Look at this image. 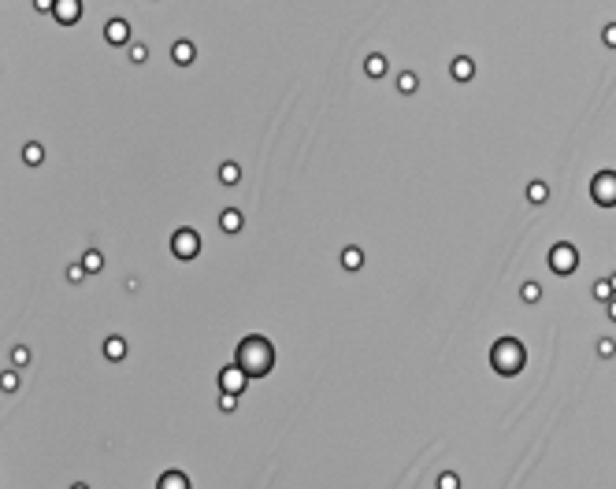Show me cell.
<instances>
[{"label":"cell","mask_w":616,"mask_h":489,"mask_svg":"<svg viewBox=\"0 0 616 489\" xmlns=\"http://www.w3.org/2000/svg\"><path fill=\"white\" fill-rule=\"evenodd\" d=\"M234 363H242L249 378H264L275 367V345L267 338H260V334H253V338H245L242 345H238V360Z\"/></svg>","instance_id":"6da1fadb"},{"label":"cell","mask_w":616,"mask_h":489,"mask_svg":"<svg viewBox=\"0 0 616 489\" xmlns=\"http://www.w3.org/2000/svg\"><path fill=\"white\" fill-rule=\"evenodd\" d=\"M490 363H494V371H498V375L513 378V375L524 371L527 352H524V345L516 341V338H501V341H494V349H490Z\"/></svg>","instance_id":"7a4b0ae2"},{"label":"cell","mask_w":616,"mask_h":489,"mask_svg":"<svg viewBox=\"0 0 616 489\" xmlns=\"http://www.w3.org/2000/svg\"><path fill=\"white\" fill-rule=\"evenodd\" d=\"M590 197L601 208H616V171H598L590 182Z\"/></svg>","instance_id":"3957f363"},{"label":"cell","mask_w":616,"mask_h":489,"mask_svg":"<svg viewBox=\"0 0 616 489\" xmlns=\"http://www.w3.org/2000/svg\"><path fill=\"white\" fill-rule=\"evenodd\" d=\"M549 267H553V275H572V271L579 267V252H576V245L560 241V245L549 248Z\"/></svg>","instance_id":"277c9868"},{"label":"cell","mask_w":616,"mask_h":489,"mask_svg":"<svg viewBox=\"0 0 616 489\" xmlns=\"http://www.w3.org/2000/svg\"><path fill=\"white\" fill-rule=\"evenodd\" d=\"M171 252H175L178 259H193L201 252V237L197 230H178L175 237H171Z\"/></svg>","instance_id":"5b68a950"},{"label":"cell","mask_w":616,"mask_h":489,"mask_svg":"<svg viewBox=\"0 0 616 489\" xmlns=\"http://www.w3.org/2000/svg\"><path fill=\"white\" fill-rule=\"evenodd\" d=\"M245 382H249V375H245V367H242V363L223 367V375H219L223 393H245Z\"/></svg>","instance_id":"8992f818"},{"label":"cell","mask_w":616,"mask_h":489,"mask_svg":"<svg viewBox=\"0 0 616 489\" xmlns=\"http://www.w3.org/2000/svg\"><path fill=\"white\" fill-rule=\"evenodd\" d=\"M104 37H108V45H126L131 41V23L126 19H108Z\"/></svg>","instance_id":"52a82bcc"},{"label":"cell","mask_w":616,"mask_h":489,"mask_svg":"<svg viewBox=\"0 0 616 489\" xmlns=\"http://www.w3.org/2000/svg\"><path fill=\"white\" fill-rule=\"evenodd\" d=\"M56 23L63 26H71V23H78V15H82V0H56Z\"/></svg>","instance_id":"ba28073f"},{"label":"cell","mask_w":616,"mask_h":489,"mask_svg":"<svg viewBox=\"0 0 616 489\" xmlns=\"http://www.w3.org/2000/svg\"><path fill=\"white\" fill-rule=\"evenodd\" d=\"M171 60H175L178 67H190V63L197 60V49H193L190 41H175V49H171Z\"/></svg>","instance_id":"9c48e42d"},{"label":"cell","mask_w":616,"mask_h":489,"mask_svg":"<svg viewBox=\"0 0 616 489\" xmlns=\"http://www.w3.org/2000/svg\"><path fill=\"white\" fill-rule=\"evenodd\" d=\"M449 71H453V78H457V82H472L475 63H472L468 56H460V60H453V67H449Z\"/></svg>","instance_id":"30bf717a"},{"label":"cell","mask_w":616,"mask_h":489,"mask_svg":"<svg viewBox=\"0 0 616 489\" xmlns=\"http://www.w3.org/2000/svg\"><path fill=\"white\" fill-rule=\"evenodd\" d=\"M104 352H108V360H123V356H126V341L123 338H108L104 341Z\"/></svg>","instance_id":"8fae6325"},{"label":"cell","mask_w":616,"mask_h":489,"mask_svg":"<svg viewBox=\"0 0 616 489\" xmlns=\"http://www.w3.org/2000/svg\"><path fill=\"white\" fill-rule=\"evenodd\" d=\"M219 223H223V230H226V234H238V230H242V212H234V208H231V212H223V219H219Z\"/></svg>","instance_id":"7c38bea8"},{"label":"cell","mask_w":616,"mask_h":489,"mask_svg":"<svg viewBox=\"0 0 616 489\" xmlns=\"http://www.w3.org/2000/svg\"><path fill=\"white\" fill-rule=\"evenodd\" d=\"M342 264L349 267V271H360V267H364V252H360V248H345V252H342Z\"/></svg>","instance_id":"4fadbf2b"},{"label":"cell","mask_w":616,"mask_h":489,"mask_svg":"<svg viewBox=\"0 0 616 489\" xmlns=\"http://www.w3.org/2000/svg\"><path fill=\"white\" fill-rule=\"evenodd\" d=\"M219 178L226 182V186H238V178H242V167H238V163H223V167H219Z\"/></svg>","instance_id":"5bb4252c"},{"label":"cell","mask_w":616,"mask_h":489,"mask_svg":"<svg viewBox=\"0 0 616 489\" xmlns=\"http://www.w3.org/2000/svg\"><path fill=\"white\" fill-rule=\"evenodd\" d=\"M416 85H419V78H416L413 71H401V74H397V89H401V93H416Z\"/></svg>","instance_id":"9a60e30c"},{"label":"cell","mask_w":616,"mask_h":489,"mask_svg":"<svg viewBox=\"0 0 616 489\" xmlns=\"http://www.w3.org/2000/svg\"><path fill=\"white\" fill-rule=\"evenodd\" d=\"M527 197H531V204H542L549 197V186L546 182H531V186H527Z\"/></svg>","instance_id":"2e32d148"},{"label":"cell","mask_w":616,"mask_h":489,"mask_svg":"<svg viewBox=\"0 0 616 489\" xmlns=\"http://www.w3.org/2000/svg\"><path fill=\"white\" fill-rule=\"evenodd\" d=\"M364 71L372 74V78H379V74H386V60H383V56H367Z\"/></svg>","instance_id":"e0dca14e"},{"label":"cell","mask_w":616,"mask_h":489,"mask_svg":"<svg viewBox=\"0 0 616 489\" xmlns=\"http://www.w3.org/2000/svg\"><path fill=\"white\" fill-rule=\"evenodd\" d=\"M82 264H85V271H101L104 267V256L97 252V248H90V252L82 256Z\"/></svg>","instance_id":"ac0fdd59"},{"label":"cell","mask_w":616,"mask_h":489,"mask_svg":"<svg viewBox=\"0 0 616 489\" xmlns=\"http://www.w3.org/2000/svg\"><path fill=\"white\" fill-rule=\"evenodd\" d=\"M538 297H542V286H538V282H524V300L538 304Z\"/></svg>","instance_id":"d6986e66"},{"label":"cell","mask_w":616,"mask_h":489,"mask_svg":"<svg viewBox=\"0 0 616 489\" xmlns=\"http://www.w3.org/2000/svg\"><path fill=\"white\" fill-rule=\"evenodd\" d=\"M23 160L26 163H41V160H45V148H41V145H26L23 148Z\"/></svg>","instance_id":"ffe728a7"},{"label":"cell","mask_w":616,"mask_h":489,"mask_svg":"<svg viewBox=\"0 0 616 489\" xmlns=\"http://www.w3.org/2000/svg\"><path fill=\"white\" fill-rule=\"evenodd\" d=\"M594 297H598V300H613L616 297L613 282H598V286H594Z\"/></svg>","instance_id":"44dd1931"},{"label":"cell","mask_w":616,"mask_h":489,"mask_svg":"<svg viewBox=\"0 0 616 489\" xmlns=\"http://www.w3.org/2000/svg\"><path fill=\"white\" fill-rule=\"evenodd\" d=\"M145 56H149L145 45H131V60H134V63H145Z\"/></svg>","instance_id":"7402d4cb"},{"label":"cell","mask_w":616,"mask_h":489,"mask_svg":"<svg viewBox=\"0 0 616 489\" xmlns=\"http://www.w3.org/2000/svg\"><path fill=\"white\" fill-rule=\"evenodd\" d=\"M38 12H56V0H34Z\"/></svg>","instance_id":"603a6c76"},{"label":"cell","mask_w":616,"mask_h":489,"mask_svg":"<svg viewBox=\"0 0 616 489\" xmlns=\"http://www.w3.org/2000/svg\"><path fill=\"white\" fill-rule=\"evenodd\" d=\"M598 352H601V356H613V352H616V345L605 338V341H598Z\"/></svg>","instance_id":"cb8c5ba5"},{"label":"cell","mask_w":616,"mask_h":489,"mask_svg":"<svg viewBox=\"0 0 616 489\" xmlns=\"http://www.w3.org/2000/svg\"><path fill=\"white\" fill-rule=\"evenodd\" d=\"M82 275H85V264L82 267H67V278L71 282H82Z\"/></svg>","instance_id":"d4e9b609"},{"label":"cell","mask_w":616,"mask_h":489,"mask_svg":"<svg viewBox=\"0 0 616 489\" xmlns=\"http://www.w3.org/2000/svg\"><path fill=\"white\" fill-rule=\"evenodd\" d=\"M605 45L616 49V26H605Z\"/></svg>","instance_id":"484cf974"},{"label":"cell","mask_w":616,"mask_h":489,"mask_svg":"<svg viewBox=\"0 0 616 489\" xmlns=\"http://www.w3.org/2000/svg\"><path fill=\"white\" fill-rule=\"evenodd\" d=\"M234 400H238V393H223V411H234Z\"/></svg>","instance_id":"4316f807"},{"label":"cell","mask_w":616,"mask_h":489,"mask_svg":"<svg viewBox=\"0 0 616 489\" xmlns=\"http://www.w3.org/2000/svg\"><path fill=\"white\" fill-rule=\"evenodd\" d=\"M164 486H186V478H182V474H167Z\"/></svg>","instance_id":"83f0119b"},{"label":"cell","mask_w":616,"mask_h":489,"mask_svg":"<svg viewBox=\"0 0 616 489\" xmlns=\"http://www.w3.org/2000/svg\"><path fill=\"white\" fill-rule=\"evenodd\" d=\"M609 315H613V323H616V297L609 300Z\"/></svg>","instance_id":"f1b7e54d"},{"label":"cell","mask_w":616,"mask_h":489,"mask_svg":"<svg viewBox=\"0 0 616 489\" xmlns=\"http://www.w3.org/2000/svg\"><path fill=\"white\" fill-rule=\"evenodd\" d=\"M613 289H616V275H613Z\"/></svg>","instance_id":"f546056e"}]
</instances>
